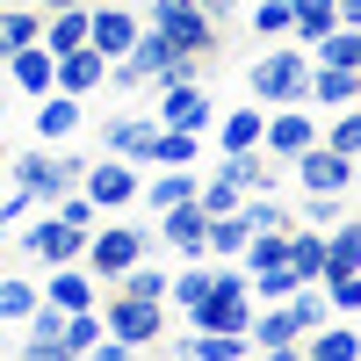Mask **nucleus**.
<instances>
[{"instance_id":"nucleus-20","label":"nucleus","mask_w":361,"mask_h":361,"mask_svg":"<svg viewBox=\"0 0 361 361\" xmlns=\"http://www.w3.org/2000/svg\"><path fill=\"white\" fill-rule=\"evenodd\" d=\"M282 260H289V275H296V282H318V267H325V231H311V224H289V238H282Z\"/></svg>"},{"instance_id":"nucleus-5","label":"nucleus","mask_w":361,"mask_h":361,"mask_svg":"<svg viewBox=\"0 0 361 361\" xmlns=\"http://www.w3.org/2000/svg\"><path fill=\"white\" fill-rule=\"evenodd\" d=\"M145 29H159L166 44L195 51V58H217V51H224V29L209 22L195 0H145Z\"/></svg>"},{"instance_id":"nucleus-17","label":"nucleus","mask_w":361,"mask_h":361,"mask_svg":"<svg viewBox=\"0 0 361 361\" xmlns=\"http://www.w3.org/2000/svg\"><path fill=\"white\" fill-rule=\"evenodd\" d=\"M152 130H159V116H109V123H102V152L145 166V152H152Z\"/></svg>"},{"instance_id":"nucleus-19","label":"nucleus","mask_w":361,"mask_h":361,"mask_svg":"<svg viewBox=\"0 0 361 361\" xmlns=\"http://www.w3.org/2000/svg\"><path fill=\"white\" fill-rule=\"evenodd\" d=\"M260 123H267V109H260V102H238V109H224L217 123H209V137H217V152H253V145H260Z\"/></svg>"},{"instance_id":"nucleus-11","label":"nucleus","mask_w":361,"mask_h":361,"mask_svg":"<svg viewBox=\"0 0 361 361\" xmlns=\"http://www.w3.org/2000/svg\"><path fill=\"white\" fill-rule=\"evenodd\" d=\"M137 29H145L137 8H123V0H87V44H94L102 58H123L137 44Z\"/></svg>"},{"instance_id":"nucleus-25","label":"nucleus","mask_w":361,"mask_h":361,"mask_svg":"<svg viewBox=\"0 0 361 361\" xmlns=\"http://www.w3.org/2000/svg\"><path fill=\"white\" fill-rule=\"evenodd\" d=\"M44 37V8H0V58Z\"/></svg>"},{"instance_id":"nucleus-4","label":"nucleus","mask_w":361,"mask_h":361,"mask_svg":"<svg viewBox=\"0 0 361 361\" xmlns=\"http://www.w3.org/2000/svg\"><path fill=\"white\" fill-rule=\"evenodd\" d=\"M102 333L109 340H123L130 354L137 347H159L166 340V304H152V296H123V289H102Z\"/></svg>"},{"instance_id":"nucleus-8","label":"nucleus","mask_w":361,"mask_h":361,"mask_svg":"<svg viewBox=\"0 0 361 361\" xmlns=\"http://www.w3.org/2000/svg\"><path fill=\"white\" fill-rule=\"evenodd\" d=\"M137 180H145V166H130V159L102 152V159H87V173H80V195L94 202L102 217H116V209H130V202H137Z\"/></svg>"},{"instance_id":"nucleus-23","label":"nucleus","mask_w":361,"mask_h":361,"mask_svg":"<svg viewBox=\"0 0 361 361\" xmlns=\"http://www.w3.org/2000/svg\"><path fill=\"white\" fill-rule=\"evenodd\" d=\"M238 217H246V231H289L296 209H289V195H246V202H238Z\"/></svg>"},{"instance_id":"nucleus-10","label":"nucleus","mask_w":361,"mask_h":361,"mask_svg":"<svg viewBox=\"0 0 361 361\" xmlns=\"http://www.w3.org/2000/svg\"><path fill=\"white\" fill-rule=\"evenodd\" d=\"M159 94V123H173V130H195V137H209V123H217V102H209V87L202 80H173V87H152Z\"/></svg>"},{"instance_id":"nucleus-12","label":"nucleus","mask_w":361,"mask_h":361,"mask_svg":"<svg viewBox=\"0 0 361 361\" xmlns=\"http://www.w3.org/2000/svg\"><path fill=\"white\" fill-rule=\"evenodd\" d=\"M51 87L58 94H80V102H94L102 87H109V58L94 44H73V51H58L51 58Z\"/></svg>"},{"instance_id":"nucleus-31","label":"nucleus","mask_w":361,"mask_h":361,"mask_svg":"<svg viewBox=\"0 0 361 361\" xmlns=\"http://www.w3.org/2000/svg\"><path fill=\"white\" fill-rule=\"evenodd\" d=\"M0 8H37V0H0Z\"/></svg>"},{"instance_id":"nucleus-16","label":"nucleus","mask_w":361,"mask_h":361,"mask_svg":"<svg viewBox=\"0 0 361 361\" xmlns=\"http://www.w3.org/2000/svg\"><path fill=\"white\" fill-rule=\"evenodd\" d=\"M304 102L325 116V109H347V102H361V66H311V80H304Z\"/></svg>"},{"instance_id":"nucleus-18","label":"nucleus","mask_w":361,"mask_h":361,"mask_svg":"<svg viewBox=\"0 0 361 361\" xmlns=\"http://www.w3.org/2000/svg\"><path fill=\"white\" fill-rule=\"evenodd\" d=\"M0 73H8V87H15L22 102L51 94V51H44V44H22V51H8V58H0Z\"/></svg>"},{"instance_id":"nucleus-2","label":"nucleus","mask_w":361,"mask_h":361,"mask_svg":"<svg viewBox=\"0 0 361 361\" xmlns=\"http://www.w3.org/2000/svg\"><path fill=\"white\" fill-rule=\"evenodd\" d=\"M145 253H159L152 246V224H130L123 209H116V217H102L94 231H87V246H80V260H87V275H94L102 289L123 275L130 260H145Z\"/></svg>"},{"instance_id":"nucleus-9","label":"nucleus","mask_w":361,"mask_h":361,"mask_svg":"<svg viewBox=\"0 0 361 361\" xmlns=\"http://www.w3.org/2000/svg\"><path fill=\"white\" fill-rule=\"evenodd\" d=\"M304 145H318V109L311 102H282V109H267V123H260V152L267 159H296Z\"/></svg>"},{"instance_id":"nucleus-1","label":"nucleus","mask_w":361,"mask_h":361,"mask_svg":"<svg viewBox=\"0 0 361 361\" xmlns=\"http://www.w3.org/2000/svg\"><path fill=\"white\" fill-rule=\"evenodd\" d=\"M15 180V188L37 195V209H51L66 188H80V173H87V152H73V145H29V152H8V166H0Z\"/></svg>"},{"instance_id":"nucleus-30","label":"nucleus","mask_w":361,"mask_h":361,"mask_svg":"<svg viewBox=\"0 0 361 361\" xmlns=\"http://www.w3.org/2000/svg\"><path fill=\"white\" fill-rule=\"evenodd\" d=\"M0 123H8V87H0Z\"/></svg>"},{"instance_id":"nucleus-22","label":"nucleus","mask_w":361,"mask_h":361,"mask_svg":"<svg viewBox=\"0 0 361 361\" xmlns=\"http://www.w3.org/2000/svg\"><path fill=\"white\" fill-rule=\"evenodd\" d=\"M289 209H296V224H311V231H325V224H340V217H354V195H289Z\"/></svg>"},{"instance_id":"nucleus-21","label":"nucleus","mask_w":361,"mask_h":361,"mask_svg":"<svg viewBox=\"0 0 361 361\" xmlns=\"http://www.w3.org/2000/svg\"><path fill=\"white\" fill-rule=\"evenodd\" d=\"M195 159H202V137H195V130H173V123L152 130V152H145V166H195Z\"/></svg>"},{"instance_id":"nucleus-24","label":"nucleus","mask_w":361,"mask_h":361,"mask_svg":"<svg viewBox=\"0 0 361 361\" xmlns=\"http://www.w3.org/2000/svg\"><path fill=\"white\" fill-rule=\"evenodd\" d=\"M238 15H246V29H253L260 44H282L289 37V0H246Z\"/></svg>"},{"instance_id":"nucleus-7","label":"nucleus","mask_w":361,"mask_h":361,"mask_svg":"<svg viewBox=\"0 0 361 361\" xmlns=\"http://www.w3.org/2000/svg\"><path fill=\"white\" fill-rule=\"evenodd\" d=\"M354 173H361V159L333 152V145H304L289 159V195H354Z\"/></svg>"},{"instance_id":"nucleus-3","label":"nucleus","mask_w":361,"mask_h":361,"mask_svg":"<svg viewBox=\"0 0 361 361\" xmlns=\"http://www.w3.org/2000/svg\"><path fill=\"white\" fill-rule=\"evenodd\" d=\"M304 80H311V51L282 37V44H267L253 66H246V102H260V109L304 102Z\"/></svg>"},{"instance_id":"nucleus-28","label":"nucleus","mask_w":361,"mask_h":361,"mask_svg":"<svg viewBox=\"0 0 361 361\" xmlns=\"http://www.w3.org/2000/svg\"><path fill=\"white\" fill-rule=\"evenodd\" d=\"M195 8H202L209 22H217V29H231V22H238V8H246V0H195Z\"/></svg>"},{"instance_id":"nucleus-13","label":"nucleus","mask_w":361,"mask_h":361,"mask_svg":"<svg viewBox=\"0 0 361 361\" xmlns=\"http://www.w3.org/2000/svg\"><path fill=\"white\" fill-rule=\"evenodd\" d=\"M29 130H37V145H73L87 130V102L80 94H37V116H29Z\"/></svg>"},{"instance_id":"nucleus-15","label":"nucleus","mask_w":361,"mask_h":361,"mask_svg":"<svg viewBox=\"0 0 361 361\" xmlns=\"http://www.w3.org/2000/svg\"><path fill=\"white\" fill-rule=\"evenodd\" d=\"M296 354H311V361H361V325L354 318H325V325H311V333L296 340Z\"/></svg>"},{"instance_id":"nucleus-27","label":"nucleus","mask_w":361,"mask_h":361,"mask_svg":"<svg viewBox=\"0 0 361 361\" xmlns=\"http://www.w3.org/2000/svg\"><path fill=\"white\" fill-rule=\"evenodd\" d=\"M51 209H58V217H66V224H73V231H94V224H102V209H94V202H87V195H80V188H66V195H58V202H51Z\"/></svg>"},{"instance_id":"nucleus-29","label":"nucleus","mask_w":361,"mask_h":361,"mask_svg":"<svg viewBox=\"0 0 361 361\" xmlns=\"http://www.w3.org/2000/svg\"><path fill=\"white\" fill-rule=\"evenodd\" d=\"M37 8H87V0H37Z\"/></svg>"},{"instance_id":"nucleus-14","label":"nucleus","mask_w":361,"mask_h":361,"mask_svg":"<svg viewBox=\"0 0 361 361\" xmlns=\"http://www.w3.org/2000/svg\"><path fill=\"white\" fill-rule=\"evenodd\" d=\"M44 304H58V311H94L102 304V282L87 275V260H58V267H44Z\"/></svg>"},{"instance_id":"nucleus-26","label":"nucleus","mask_w":361,"mask_h":361,"mask_svg":"<svg viewBox=\"0 0 361 361\" xmlns=\"http://www.w3.org/2000/svg\"><path fill=\"white\" fill-rule=\"evenodd\" d=\"M58 347H66V361L73 354H94L102 347V311H66V340H58Z\"/></svg>"},{"instance_id":"nucleus-6","label":"nucleus","mask_w":361,"mask_h":361,"mask_svg":"<svg viewBox=\"0 0 361 361\" xmlns=\"http://www.w3.org/2000/svg\"><path fill=\"white\" fill-rule=\"evenodd\" d=\"M80 246H87V231H73L58 209H29V217L15 224V253L29 260V267H58V260H80Z\"/></svg>"}]
</instances>
